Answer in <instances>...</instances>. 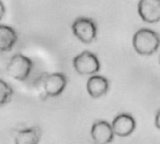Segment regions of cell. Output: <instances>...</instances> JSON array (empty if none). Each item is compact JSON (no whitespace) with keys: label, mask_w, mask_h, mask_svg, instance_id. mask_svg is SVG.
Wrapping results in <instances>:
<instances>
[{"label":"cell","mask_w":160,"mask_h":144,"mask_svg":"<svg viewBox=\"0 0 160 144\" xmlns=\"http://www.w3.org/2000/svg\"><path fill=\"white\" fill-rule=\"evenodd\" d=\"M138 12L145 23L160 22V0H139Z\"/></svg>","instance_id":"5b68a950"},{"label":"cell","mask_w":160,"mask_h":144,"mask_svg":"<svg viewBox=\"0 0 160 144\" xmlns=\"http://www.w3.org/2000/svg\"><path fill=\"white\" fill-rule=\"evenodd\" d=\"M154 125L157 129L160 130V109L157 111L156 115H155V118H154Z\"/></svg>","instance_id":"4fadbf2b"},{"label":"cell","mask_w":160,"mask_h":144,"mask_svg":"<svg viewBox=\"0 0 160 144\" xmlns=\"http://www.w3.org/2000/svg\"><path fill=\"white\" fill-rule=\"evenodd\" d=\"M67 85V77L64 74L54 73L47 75L43 79V90L49 97L60 95Z\"/></svg>","instance_id":"8992f818"},{"label":"cell","mask_w":160,"mask_h":144,"mask_svg":"<svg viewBox=\"0 0 160 144\" xmlns=\"http://www.w3.org/2000/svg\"><path fill=\"white\" fill-rule=\"evenodd\" d=\"M13 95L12 88L3 79H0V107L8 104Z\"/></svg>","instance_id":"7c38bea8"},{"label":"cell","mask_w":160,"mask_h":144,"mask_svg":"<svg viewBox=\"0 0 160 144\" xmlns=\"http://www.w3.org/2000/svg\"><path fill=\"white\" fill-rule=\"evenodd\" d=\"M72 30L73 35L85 44L93 42L97 36V26L92 19L88 17L76 18L72 25Z\"/></svg>","instance_id":"3957f363"},{"label":"cell","mask_w":160,"mask_h":144,"mask_svg":"<svg viewBox=\"0 0 160 144\" xmlns=\"http://www.w3.org/2000/svg\"><path fill=\"white\" fill-rule=\"evenodd\" d=\"M109 90V81L102 77L93 75L91 77L87 82V91L91 97L97 99L108 93Z\"/></svg>","instance_id":"9c48e42d"},{"label":"cell","mask_w":160,"mask_h":144,"mask_svg":"<svg viewBox=\"0 0 160 144\" xmlns=\"http://www.w3.org/2000/svg\"><path fill=\"white\" fill-rule=\"evenodd\" d=\"M42 131L39 126H32L17 132L14 137L15 144H39Z\"/></svg>","instance_id":"30bf717a"},{"label":"cell","mask_w":160,"mask_h":144,"mask_svg":"<svg viewBox=\"0 0 160 144\" xmlns=\"http://www.w3.org/2000/svg\"><path fill=\"white\" fill-rule=\"evenodd\" d=\"M17 41V32L12 27L0 25V52L11 51Z\"/></svg>","instance_id":"8fae6325"},{"label":"cell","mask_w":160,"mask_h":144,"mask_svg":"<svg viewBox=\"0 0 160 144\" xmlns=\"http://www.w3.org/2000/svg\"><path fill=\"white\" fill-rule=\"evenodd\" d=\"M72 65L76 73L81 76H93L101 68L97 56L90 51H84L77 55L72 60Z\"/></svg>","instance_id":"277c9868"},{"label":"cell","mask_w":160,"mask_h":144,"mask_svg":"<svg viewBox=\"0 0 160 144\" xmlns=\"http://www.w3.org/2000/svg\"><path fill=\"white\" fill-rule=\"evenodd\" d=\"M5 12H6V9H5V6L3 4V2L0 0V21L2 20V18L4 17L5 15Z\"/></svg>","instance_id":"5bb4252c"},{"label":"cell","mask_w":160,"mask_h":144,"mask_svg":"<svg viewBox=\"0 0 160 144\" xmlns=\"http://www.w3.org/2000/svg\"><path fill=\"white\" fill-rule=\"evenodd\" d=\"M136 121L134 117L127 113H122L116 116L111 123L114 135L119 137H128L136 129Z\"/></svg>","instance_id":"ba28073f"},{"label":"cell","mask_w":160,"mask_h":144,"mask_svg":"<svg viewBox=\"0 0 160 144\" xmlns=\"http://www.w3.org/2000/svg\"><path fill=\"white\" fill-rule=\"evenodd\" d=\"M159 63H160V57H159Z\"/></svg>","instance_id":"9a60e30c"},{"label":"cell","mask_w":160,"mask_h":144,"mask_svg":"<svg viewBox=\"0 0 160 144\" xmlns=\"http://www.w3.org/2000/svg\"><path fill=\"white\" fill-rule=\"evenodd\" d=\"M33 70L32 60L22 54L14 55L7 66L8 74L18 81H26Z\"/></svg>","instance_id":"7a4b0ae2"},{"label":"cell","mask_w":160,"mask_h":144,"mask_svg":"<svg viewBox=\"0 0 160 144\" xmlns=\"http://www.w3.org/2000/svg\"><path fill=\"white\" fill-rule=\"evenodd\" d=\"M91 136L95 144H109L113 141L115 135L109 122L97 121L92 126Z\"/></svg>","instance_id":"52a82bcc"},{"label":"cell","mask_w":160,"mask_h":144,"mask_svg":"<svg viewBox=\"0 0 160 144\" xmlns=\"http://www.w3.org/2000/svg\"><path fill=\"white\" fill-rule=\"evenodd\" d=\"M160 46V36L157 32L149 29H138L133 37V47L141 56H151L154 54Z\"/></svg>","instance_id":"6da1fadb"}]
</instances>
